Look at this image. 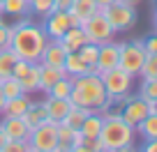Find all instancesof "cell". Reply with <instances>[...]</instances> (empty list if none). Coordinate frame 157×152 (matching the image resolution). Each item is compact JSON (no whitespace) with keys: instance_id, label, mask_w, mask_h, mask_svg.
Here are the masks:
<instances>
[{"instance_id":"22","label":"cell","mask_w":157,"mask_h":152,"mask_svg":"<svg viewBox=\"0 0 157 152\" xmlns=\"http://www.w3.org/2000/svg\"><path fill=\"white\" fill-rule=\"evenodd\" d=\"M63 72L67 74V76H81V74H88L90 67L81 60V55L76 53V51H72V53L65 55V65H63Z\"/></svg>"},{"instance_id":"14","label":"cell","mask_w":157,"mask_h":152,"mask_svg":"<svg viewBox=\"0 0 157 152\" xmlns=\"http://www.w3.org/2000/svg\"><path fill=\"white\" fill-rule=\"evenodd\" d=\"M95 12H99L97 2L95 0H72V7H69V23L72 25H81L88 16H93Z\"/></svg>"},{"instance_id":"15","label":"cell","mask_w":157,"mask_h":152,"mask_svg":"<svg viewBox=\"0 0 157 152\" xmlns=\"http://www.w3.org/2000/svg\"><path fill=\"white\" fill-rule=\"evenodd\" d=\"M0 129L5 132L7 141H28V134H30L23 118H2Z\"/></svg>"},{"instance_id":"17","label":"cell","mask_w":157,"mask_h":152,"mask_svg":"<svg viewBox=\"0 0 157 152\" xmlns=\"http://www.w3.org/2000/svg\"><path fill=\"white\" fill-rule=\"evenodd\" d=\"M33 99L30 95H19V97H12V99H5V106L0 111L2 118H23V113L30 108Z\"/></svg>"},{"instance_id":"7","label":"cell","mask_w":157,"mask_h":152,"mask_svg":"<svg viewBox=\"0 0 157 152\" xmlns=\"http://www.w3.org/2000/svg\"><path fill=\"white\" fill-rule=\"evenodd\" d=\"M28 145L30 150L37 152H53L58 145V124L51 120H44L37 127H33L28 134Z\"/></svg>"},{"instance_id":"38","label":"cell","mask_w":157,"mask_h":152,"mask_svg":"<svg viewBox=\"0 0 157 152\" xmlns=\"http://www.w3.org/2000/svg\"><path fill=\"white\" fill-rule=\"evenodd\" d=\"M69 152H95V150H93V147H88V145H83V143H76Z\"/></svg>"},{"instance_id":"41","label":"cell","mask_w":157,"mask_h":152,"mask_svg":"<svg viewBox=\"0 0 157 152\" xmlns=\"http://www.w3.org/2000/svg\"><path fill=\"white\" fill-rule=\"evenodd\" d=\"M5 143H7V136H5V132H2V129H0V150H2V147H5Z\"/></svg>"},{"instance_id":"10","label":"cell","mask_w":157,"mask_h":152,"mask_svg":"<svg viewBox=\"0 0 157 152\" xmlns=\"http://www.w3.org/2000/svg\"><path fill=\"white\" fill-rule=\"evenodd\" d=\"M146 115H150V113H148V102H146V99H141L139 95H129V97L125 99V104H123L120 118H123L129 127L136 129Z\"/></svg>"},{"instance_id":"29","label":"cell","mask_w":157,"mask_h":152,"mask_svg":"<svg viewBox=\"0 0 157 152\" xmlns=\"http://www.w3.org/2000/svg\"><path fill=\"white\" fill-rule=\"evenodd\" d=\"M141 79H157V53H148L143 60L141 69H139Z\"/></svg>"},{"instance_id":"31","label":"cell","mask_w":157,"mask_h":152,"mask_svg":"<svg viewBox=\"0 0 157 152\" xmlns=\"http://www.w3.org/2000/svg\"><path fill=\"white\" fill-rule=\"evenodd\" d=\"M76 53L81 55V60H83L88 67H95V62H97V53H99V46H97V44H90V42H86V44L81 46Z\"/></svg>"},{"instance_id":"4","label":"cell","mask_w":157,"mask_h":152,"mask_svg":"<svg viewBox=\"0 0 157 152\" xmlns=\"http://www.w3.org/2000/svg\"><path fill=\"white\" fill-rule=\"evenodd\" d=\"M102 76V83H104V90L109 95V104H116V106H123L125 99L132 95V85H134V76H129L125 69L120 67H113L109 72L99 74Z\"/></svg>"},{"instance_id":"34","label":"cell","mask_w":157,"mask_h":152,"mask_svg":"<svg viewBox=\"0 0 157 152\" xmlns=\"http://www.w3.org/2000/svg\"><path fill=\"white\" fill-rule=\"evenodd\" d=\"M0 152H30L28 141H7Z\"/></svg>"},{"instance_id":"8","label":"cell","mask_w":157,"mask_h":152,"mask_svg":"<svg viewBox=\"0 0 157 152\" xmlns=\"http://www.w3.org/2000/svg\"><path fill=\"white\" fill-rule=\"evenodd\" d=\"M81 28H83L86 32V39L90 42V44H106V42H111L113 37H116V32H113V28L109 25L106 16L102 14V12H95L93 16H88V19L81 23Z\"/></svg>"},{"instance_id":"25","label":"cell","mask_w":157,"mask_h":152,"mask_svg":"<svg viewBox=\"0 0 157 152\" xmlns=\"http://www.w3.org/2000/svg\"><path fill=\"white\" fill-rule=\"evenodd\" d=\"M88 113H90V108L72 106V108H69V113L65 115L63 124H67V127H72V129H76V132H78V127H81V122L86 120V115H88Z\"/></svg>"},{"instance_id":"21","label":"cell","mask_w":157,"mask_h":152,"mask_svg":"<svg viewBox=\"0 0 157 152\" xmlns=\"http://www.w3.org/2000/svg\"><path fill=\"white\" fill-rule=\"evenodd\" d=\"M65 72L58 67H49V65L39 62V92H49V88L56 83L58 79H63Z\"/></svg>"},{"instance_id":"46","label":"cell","mask_w":157,"mask_h":152,"mask_svg":"<svg viewBox=\"0 0 157 152\" xmlns=\"http://www.w3.org/2000/svg\"><path fill=\"white\" fill-rule=\"evenodd\" d=\"M30 152H37V150H30Z\"/></svg>"},{"instance_id":"35","label":"cell","mask_w":157,"mask_h":152,"mask_svg":"<svg viewBox=\"0 0 157 152\" xmlns=\"http://www.w3.org/2000/svg\"><path fill=\"white\" fill-rule=\"evenodd\" d=\"M143 49H146V53H157V37L155 35L143 39Z\"/></svg>"},{"instance_id":"16","label":"cell","mask_w":157,"mask_h":152,"mask_svg":"<svg viewBox=\"0 0 157 152\" xmlns=\"http://www.w3.org/2000/svg\"><path fill=\"white\" fill-rule=\"evenodd\" d=\"M44 108H46V115H49L51 122H63L65 115L69 113V108H72V102L69 99H60V97H49L46 95L44 99Z\"/></svg>"},{"instance_id":"40","label":"cell","mask_w":157,"mask_h":152,"mask_svg":"<svg viewBox=\"0 0 157 152\" xmlns=\"http://www.w3.org/2000/svg\"><path fill=\"white\" fill-rule=\"evenodd\" d=\"M148 113H150V115H157V99L148 102Z\"/></svg>"},{"instance_id":"20","label":"cell","mask_w":157,"mask_h":152,"mask_svg":"<svg viewBox=\"0 0 157 152\" xmlns=\"http://www.w3.org/2000/svg\"><path fill=\"white\" fill-rule=\"evenodd\" d=\"M0 14L2 16H14V19L30 16V2L28 0H2Z\"/></svg>"},{"instance_id":"18","label":"cell","mask_w":157,"mask_h":152,"mask_svg":"<svg viewBox=\"0 0 157 152\" xmlns=\"http://www.w3.org/2000/svg\"><path fill=\"white\" fill-rule=\"evenodd\" d=\"M58 42H60V46H63L67 53H72V51H78L88 39H86V32H83V28H81V25H69Z\"/></svg>"},{"instance_id":"19","label":"cell","mask_w":157,"mask_h":152,"mask_svg":"<svg viewBox=\"0 0 157 152\" xmlns=\"http://www.w3.org/2000/svg\"><path fill=\"white\" fill-rule=\"evenodd\" d=\"M99 129H102V113L90 111L86 115V120L81 122V127H78V134H81V138H97Z\"/></svg>"},{"instance_id":"27","label":"cell","mask_w":157,"mask_h":152,"mask_svg":"<svg viewBox=\"0 0 157 152\" xmlns=\"http://www.w3.org/2000/svg\"><path fill=\"white\" fill-rule=\"evenodd\" d=\"M16 60L19 58L14 55L12 49H2L0 51V81L7 79V76H12V67H14Z\"/></svg>"},{"instance_id":"28","label":"cell","mask_w":157,"mask_h":152,"mask_svg":"<svg viewBox=\"0 0 157 152\" xmlns=\"http://www.w3.org/2000/svg\"><path fill=\"white\" fill-rule=\"evenodd\" d=\"M0 90H2L5 99H12V97H19V95H25L23 88H21V83H19V79H14V76H7V79L0 81Z\"/></svg>"},{"instance_id":"23","label":"cell","mask_w":157,"mask_h":152,"mask_svg":"<svg viewBox=\"0 0 157 152\" xmlns=\"http://www.w3.org/2000/svg\"><path fill=\"white\" fill-rule=\"evenodd\" d=\"M44 120H49L46 108H44V102H33V104H30V108L23 113V122L28 124V129L37 127V124L44 122Z\"/></svg>"},{"instance_id":"6","label":"cell","mask_w":157,"mask_h":152,"mask_svg":"<svg viewBox=\"0 0 157 152\" xmlns=\"http://www.w3.org/2000/svg\"><path fill=\"white\" fill-rule=\"evenodd\" d=\"M146 49L143 39H132V42H120V55H118V67L125 69L129 76H139L143 60H146Z\"/></svg>"},{"instance_id":"13","label":"cell","mask_w":157,"mask_h":152,"mask_svg":"<svg viewBox=\"0 0 157 152\" xmlns=\"http://www.w3.org/2000/svg\"><path fill=\"white\" fill-rule=\"evenodd\" d=\"M65 55H67V51L60 46L58 39H46L44 49H42V55H39V62L42 65H49V67H58L63 69L65 65Z\"/></svg>"},{"instance_id":"11","label":"cell","mask_w":157,"mask_h":152,"mask_svg":"<svg viewBox=\"0 0 157 152\" xmlns=\"http://www.w3.org/2000/svg\"><path fill=\"white\" fill-rule=\"evenodd\" d=\"M118 55H120V44L116 39L106 42V44L99 46V53H97V62H95V72L104 74L109 69L118 67Z\"/></svg>"},{"instance_id":"30","label":"cell","mask_w":157,"mask_h":152,"mask_svg":"<svg viewBox=\"0 0 157 152\" xmlns=\"http://www.w3.org/2000/svg\"><path fill=\"white\" fill-rule=\"evenodd\" d=\"M30 2V14L39 16V19H44L53 12V2L56 0H28Z\"/></svg>"},{"instance_id":"2","label":"cell","mask_w":157,"mask_h":152,"mask_svg":"<svg viewBox=\"0 0 157 152\" xmlns=\"http://www.w3.org/2000/svg\"><path fill=\"white\" fill-rule=\"evenodd\" d=\"M69 102H72V106L90 108V111H99V113L111 108L109 95H106V90H104V83H102V76H99V74H93V72L72 79Z\"/></svg>"},{"instance_id":"36","label":"cell","mask_w":157,"mask_h":152,"mask_svg":"<svg viewBox=\"0 0 157 152\" xmlns=\"http://www.w3.org/2000/svg\"><path fill=\"white\" fill-rule=\"evenodd\" d=\"M69 7H72V0H56L53 2L56 12H69Z\"/></svg>"},{"instance_id":"47","label":"cell","mask_w":157,"mask_h":152,"mask_svg":"<svg viewBox=\"0 0 157 152\" xmlns=\"http://www.w3.org/2000/svg\"><path fill=\"white\" fill-rule=\"evenodd\" d=\"M0 5H2V0H0Z\"/></svg>"},{"instance_id":"26","label":"cell","mask_w":157,"mask_h":152,"mask_svg":"<svg viewBox=\"0 0 157 152\" xmlns=\"http://www.w3.org/2000/svg\"><path fill=\"white\" fill-rule=\"evenodd\" d=\"M136 132L146 141H157V115H146L141 120V124L136 127Z\"/></svg>"},{"instance_id":"44","label":"cell","mask_w":157,"mask_h":152,"mask_svg":"<svg viewBox=\"0 0 157 152\" xmlns=\"http://www.w3.org/2000/svg\"><path fill=\"white\" fill-rule=\"evenodd\" d=\"M125 2H129V5H139L141 0H125Z\"/></svg>"},{"instance_id":"12","label":"cell","mask_w":157,"mask_h":152,"mask_svg":"<svg viewBox=\"0 0 157 152\" xmlns=\"http://www.w3.org/2000/svg\"><path fill=\"white\" fill-rule=\"evenodd\" d=\"M69 25L72 23H69V14L67 12H56L53 9L49 16H44V25H42V28H44V32H46L49 39H60Z\"/></svg>"},{"instance_id":"1","label":"cell","mask_w":157,"mask_h":152,"mask_svg":"<svg viewBox=\"0 0 157 152\" xmlns=\"http://www.w3.org/2000/svg\"><path fill=\"white\" fill-rule=\"evenodd\" d=\"M46 39H49V37H46L44 28L23 16V19H19L14 25H12V44H10V49L14 51V55L19 60L39 62V55H42V49H44Z\"/></svg>"},{"instance_id":"39","label":"cell","mask_w":157,"mask_h":152,"mask_svg":"<svg viewBox=\"0 0 157 152\" xmlns=\"http://www.w3.org/2000/svg\"><path fill=\"white\" fill-rule=\"evenodd\" d=\"M113 152H136V147H134V143H129V145H123V147H116Z\"/></svg>"},{"instance_id":"3","label":"cell","mask_w":157,"mask_h":152,"mask_svg":"<svg viewBox=\"0 0 157 152\" xmlns=\"http://www.w3.org/2000/svg\"><path fill=\"white\" fill-rule=\"evenodd\" d=\"M136 129L129 127L118 111H102V129H99V147L104 152H113L116 147H123L134 143Z\"/></svg>"},{"instance_id":"9","label":"cell","mask_w":157,"mask_h":152,"mask_svg":"<svg viewBox=\"0 0 157 152\" xmlns=\"http://www.w3.org/2000/svg\"><path fill=\"white\" fill-rule=\"evenodd\" d=\"M12 76L19 79L21 88L25 95L39 92V62H25V60H16L12 67Z\"/></svg>"},{"instance_id":"33","label":"cell","mask_w":157,"mask_h":152,"mask_svg":"<svg viewBox=\"0 0 157 152\" xmlns=\"http://www.w3.org/2000/svg\"><path fill=\"white\" fill-rule=\"evenodd\" d=\"M12 44V25H7L5 21H0V51L10 49Z\"/></svg>"},{"instance_id":"42","label":"cell","mask_w":157,"mask_h":152,"mask_svg":"<svg viewBox=\"0 0 157 152\" xmlns=\"http://www.w3.org/2000/svg\"><path fill=\"white\" fill-rule=\"evenodd\" d=\"M95 2H97V7H99V9H102V7H106V5H111L113 0H95Z\"/></svg>"},{"instance_id":"43","label":"cell","mask_w":157,"mask_h":152,"mask_svg":"<svg viewBox=\"0 0 157 152\" xmlns=\"http://www.w3.org/2000/svg\"><path fill=\"white\" fill-rule=\"evenodd\" d=\"M2 106H5V95H2V90H0V111H2Z\"/></svg>"},{"instance_id":"45","label":"cell","mask_w":157,"mask_h":152,"mask_svg":"<svg viewBox=\"0 0 157 152\" xmlns=\"http://www.w3.org/2000/svg\"><path fill=\"white\" fill-rule=\"evenodd\" d=\"M0 21H5V19H2V14H0Z\"/></svg>"},{"instance_id":"37","label":"cell","mask_w":157,"mask_h":152,"mask_svg":"<svg viewBox=\"0 0 157 152\" xmlns=\"http://www.w3.org/2000/svg\"><path fill=\"white\" fill-rule=\"evenodd\" d=\"M141 152H157V141H146V145L141 147Z\"/></svg>"},{"instance_id":"24","label":"cell","mask_w":157,"mask_h":152,"mask_svg":"<svg viewBox=\"0 0 157 152\" xmlns=\"http://www.w3.org/2000/svg\"><path fill=\"white\" fill-rule=\"evenodd\" d=\"M69 92H72V76L65 74L63 79H58L53 85L49 88V97H60V99H69Z\"/></svg>"},{"instance_id":"32","label":"cell","mask_w":157,"mask_h":152,"mask_svg":"<svg viewBox=\"0 0 157 152\" xmlns=\"http://www.w3.org/2000/svg\"><path fill=\"white\" fill-rule=\"evenodd\" d=\"M139 97L146 99V102L157 99V79H143L141 88H139Z\"/></svg>"},{"instance_id":"5","label":"cell","mask_w":157,"mask_h":152,"mask_svg":"<svg viewBox=\"0 0 157 152\" xmlns=\"http://www.w3.org/2000/svg\"><path fill=\"white\" fill-rule=\"evenodd\" d=\"M104 16H106L109 25L113 28V32H127V30H132L134 25H136V5H129V2H125V0H113L111 5L102 7Z\"/></svg>"}]
</instances>
